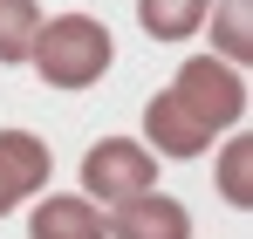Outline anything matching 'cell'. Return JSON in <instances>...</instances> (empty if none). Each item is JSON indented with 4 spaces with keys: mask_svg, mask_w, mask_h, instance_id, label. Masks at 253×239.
<instances>
[{
    "mask_svg": "<svg viewBox=\"0 0 253 239\" xmlns=\"http://www.w3.org/2000/svg\"><path fill=\"white\" fill-rule=\"evenodd\" d=\"M144 192H158V158H151L137 137H103V144H89V158H83V199L89 205L117 212L124 199H144Z\"/></svg>",
    "mask_w": 253,
    "mask_h": 239,
    "instance_id": "obj_3",
    "label": "cell"
},
{
    "mask_svg": "<svg viewBox=\"0 0 253 239\" xmlns=\"http://www.w3.org/2000/svg\"><path fill=\"white\" fill-rule=\"evenodd\" d=\"M171 96H178V110H185L192 123H206L212 137L247 123V76H240V69H226L219 55H192V62H178Z\"/></svg>",
    "mask_w": 253,
    "mask_h": 239,
    "instance_id": "obj_2",
    "label": "cell"
},
{
    "mask_svg": "<svg viewBox=\"0 0 253 239\" xmlns=\"http://www.w3.org/2000/svg\"><path fill=\"white\" fill-rule=\"evenodd\" d=\"M137 144H144L151 158H206V151H212V130L185 117L171 89H158V96L144 103V137H137Z\"/></svg>",
    "mask_w": 253,
    "mask_h": 239,
    "instance_id": "obj_5",
    "label": "cell"
},
{
    "mask_svg": "<svg viewBox=\"0 0 253 239\" xmlns=\"http://www.w3.org/2000/svg\"><path fill=\"white\" fill-rule=\"evenodd\" d=\"M219 199L233 205V212H247L253 205V144H247V130H233L226 137V151H219Z\"/></svg>",
    "mask_w": 253,
    "mask_h": 239,
    "instance_id": "obj_10",
    "label": "cell"
},
{
    "mask_svg": "<svg viewBox=\"0 0 253 239\" xmlns=\"http://www.w3.org/2000/svg\"><path fill=\"white\" fill-rule=\"evenodd\" d=\"M42 21H48L42 0H0V62H28Z\"/></svg>",
    "mask_w": 253,
    "mask_h": 239,
    "instance_id": "obj_11",
    "label": "cell"
},
{
    "mask_svg": "<svg viewBox=\"0 0 253 239\" xmlns=\"http://www.w3.org/2000/svg\"><path fill=\"white\" fill-rule=\"evenodd\" d=\"M219 14H206L212 21V41H219V62L226 69H240V62H253V0H212Z\"/></svg>",
    "mask_w": 253,
    "mask_h": 239,
    "instance_id": "obj_9",
    "label": "cell"
},
{
    "mask_svg": "<svg viewBox=\"0 0 253 239\" xmlns=\"http://www.w3.org/2000/svg\"><path fill=\"white\" fill-rule=\"evenodd\" d=\"M55 178V158H48V144L35 130H0V219L14 212V205L42 199V185Z\"/></svg>",
    "mask_w": 253,
    "mask_h": 239,
    "instance_id": "obj_4",
    "label": "cell"
},
{
    "mask_svg": "<svg viewBox=\"0 0 253 239\" xmlns=\"http://www.w3.org/2000/svg\"><path fill=\"white\" fill-rule=\"evenodd\" d=\"M28 62H35V76H42L48 89H89V82L110 76L117 41H110V28H103L96 14H55V21H42Z\"/></svg>",
    "mask_w": 253,
    "mask_h": 239,
    "instance_id": "obj_1",
    "label": "cell"
},
{
    "mask_svg": "<svg viewBox=\"0 0 253 239\" xmlns=\"http://www.w3.org/2000/svg\"><path fill=\"white\" fill-rule=\"evenodd\" d=\"M28 239H110V219L103 205H89L83 192H55V199H35L28 212Z\"/></svg>",
    "mask_w": 253,
    "mask_h": 239,
    "instance_id": "obj_7",
    "label": "cell"
},
{
    "mask_svg": "<svg viewBox=\"0 0 253 239\" xmlns=\"http://www.w3.org/2000/svg\"><path fill=\"white\" fill-rule=\"evenodd\" d=\"M110 219V239H192V212L171 199V192H144V199H124Z\"/></svg>",
    "mask_w": 253,
    "mask_h": 239,
    "instance_id": "obj_6",
    "label": "cell"
},
{
    "mask_svg": "<svg viewBox=\"0 0 253 239\" xmlns=\"http://www.w3.org/2000/svg\"><path fill=\"white\" fill-rule=\"evenodd\" d=\"M212 0H137V28L151 41H192L206 28Z\"/></svg>",
    "mask_w": 253,
    "mask_h": 239,
    "instance_id": "obj_8",
    "label": "cell"
}]
</instances>
